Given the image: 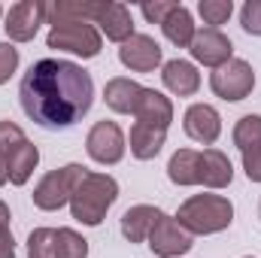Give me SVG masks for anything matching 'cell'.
Listing matches in <instances>:
<instances>
[{
  "label": "cell",
  "instance_id": "7c38bea8",
  "mask_svg": "<svg viewBox=\"0 0 261 258\" xmlns=\"http://www.w3.org/2000/svg\"><path fill=\"white\" fill-rule=\"evenodd\" d=\"M182 131L200 146H213L222 137V116L210 104H192L182 116Z\"/></svg>",
  "mask_w": 261,
  "mask_h": 258
},
{
  "label": "cell",
  "instance_id": "ffe728a7",
  "mask_svg": "<svg viewBox=\"0 0 261 258\" xmlns=\"http://www.w3.org/2000/svg\"><path fill=\"white\" fill-rule=\"evenodd\" d=\"M161 31H164V37H167L176 49H189L192 40H195V34H197L192 9L182 6V3H176V6L167 12V18L161 21Z\"/></svg>",
  "mask_w": 261,
  "mask_h": 258
},
{
  "label": "cell",
  "instance_id": "7402d4cb",
  "mask_svg": "<svg viewBox=\"0 0 261 258\" xmlns=\"http://www.w3.org/2000/svg\"><path fill=\"white\" fill-rule=\"evenodd\" d=\"M164 143H167V131L134 122V128H130V155L137 161H152L164 149Z\"/></svg>",
  "mask_w": 261,
  "mask_h": 258
},
{
  "label": "cell",
  "instance_id": "44dd1931",
  "mask_svg": "<svg viewBox=\"0 0 261 258\" xmlns=\"http://www.w3.org/2000/svg\"><path fill=\"white\" fill-rule=\"evenodd\" d=\"M167 176L173 186H200V152L197 149H176L167 161Z\"/></svg>",
  "mask_w": 261,
  "mask_h": 258
},
{
  "label": "cell",
  "instance_id": "8d00e7d4",
  "mask_svg": "<svg viewBox=\"0 0 261 258\" xmlns=\"http://www.w3.org/2000/svg\"><path fill=\"white\" fill-rule=\"evenodd\" d=\"M246 258H255V255H246Z\"/></svg>",
  "mask_w": 261,
  "mask_h": 258
},
{
  "label": "cell",
  "instance_id": "9a60e30c",
  "mask_svg": "<svg viewBox=\"0 0 261 258\" xmlns=\"http://www.w3.org/2000/svg\"><path fill=\"white\" fill-rule=\"evenodd\" d=\"M234 179V167H231V158L222 152V149H203L200 152V186L210 189V192H219V189H228Z\"/></svg>",
  "mask_w": 261,
  "mask_h": 258
},
{
  "label": "cell",
  "instance_id": "8992f818",
  "mask_svg": "<svg viewBox=\"0 0 261 258\" xmlns=\"http://www.w3.org/2000/svg\"><path fill=\"white\" fill-rule=\"evenodd\" d=\"M210 88L222 100H231V104L246 100L255 88V70L243 58H231L228 64H222L219 70L210 73Z\"/></svg>",
  "mask_w": 261,
  "mask_h": 258
},
{
  "label": "cell",
  "instance_id": "52a82bcc",
  "mask_svg": "<svg viewBox=\"0 0 261 258\" xmlns=\"http://www.w3.org/2000/svg\"><path fill=\"white\" fill-rule=\"evenodd\" d=\"M85 152L91 161L103 164V167H113L125 158L128 152V140H125V131L119 128L116 122L103 119V122H94L88 137H85Z\"/></svg>",
  "mask_w": 261,
  "mask_h": 258
},
{
  "label": "cell",
  "instance_id": "6da1fadb",
  "mask_svg": "<svg viewBox=\"0 0 261 258\" xmlns=\"http://www.w3.org/2000/svg\"><path fill=\"white\" fill-rule=\"evenodd\" d=\"M18 100L24 116L46 131L73 128L94 104V79L82 64L43 58L21 76Z\"/></svg>",
  "mask_w": 261,
  "mask_h": 258
},
{
  "label": "cell",
  "instance_id": "f546056e",
  "mask_svg": "<svg viewBox=\"0 0 261 258\" xmlns=\"http://www.w3.org/2000/svg\"><path fill=\"white\" fill-rule=\"evenodd\" d=\"M240 24L246 34L261 37V0H246L240 9Z\"/></svg>",
  "mask_w": 261,
  "mask_h": 258
},
{
  "label": "cell",
  "instance_id": "603a6c76",
  "mask_svg": "<svg viewBox=\"0 0 261 258\" xmlns=\"http://www.w3.org/2000/svg\"><path fill=\"white\" fill-rule=\"evenodd\" d=\"M6 164H9V183H12V186H24V183L34 176L37 164H40V149L28 140L24 146H18V149L6 158Z\"/></svg>",
  "mask_w": 261,
  "mask_h": 258
},
{
  "label": "cell",
  "instance_id": "30bf717a",
  "mask_svg": "<svg viewBox=\"0 0 261 258\" xmlns=\"http://www.w3.org/2000/svg\"><path fill=\"white\" fill-rule=\"evenodd\" d=\"M189 52H192V58H195L197 64L219 70L222 64H228V61L234 58V43H231V37H225L219 28H197Z\"/></svg>",
  "mask_w": 261,
  "mask_h": 258
},
{
  "label": "cell",
  "instance_id": "83f0119b",
  "mask_svg": "<svg viewBox=\"0 0 261 258\" xmlns=\"http://www.w3.org/2000/svg\"><path fill=\"white\" fill-rule=\"evenodd\" d=\"M24 143H28V137H24V131L18 128L15 122H0V155L3 158H9Z\"/></svg>",
  "mask_w": 261,
  "mask_h": 258
},
{
  "label": "cell",
  "instance_id": "e0dca14e",
  "mask_svg": "<svg viewBox=\"0 0 261 258\" xmlns=\"http://www.w3.org/2000/svg\"><path fill=\"white\" fill-rule=\"evenodd\" d=\"M161 82H164V88L170 94L192 97V94H197V88H200V73H197V67L192 61L173 58V61H167V64L161 67Z\"/></svg>",
  "mask_w": 261,
  "mask_h": 258
},
{
  "label": "cell",
  "instance_id": "ac0fdd59",
  "mask_svg": "<svg viewBox=\"0 0 261 258\" xmlns=\"http://www.w3.org/2000/svg\"><path fill=\"white\" fill-rule=\"evenodd\" d=\"M100 3L103 0H55V3H46V21L55 28V24H67V21H88L94 24L97 12H100Z\"/></svg>",
  "mask_w": 261,
  "mask_h": 258
},
{
  "label": "cell",
  "instance_id": "7a4b0ae2",
  "mask_svg": "<svg viewBox=\"0 0 261 258\" xmlns=\"http://www.w3.org/2000/svg\"><path fill=\"white\" fill-rule=\"evenodd\" d=\"M116 200H119V183L110 173L88 170L70 197V216L85 228H97Z\"/></svg>",
  "mask_w": 261,
  "mask_h": 258
},
{
  "label": "cell",
  "instance_id": "484cf974",
  "mask_svg": "<svg viewBox=\"0 0 261 258\" xmlns=\"http://www.w3.org/2000/svg\"><path fill=\"white\" fill-rule=\"evenodd\" d=\"M197 12H200V18H203L206 28H219V24H225L231 18L234 3L231 0H200L197 3Z\"/></svg>",
  "mask_w": 261,
  "mask_h": 258
},
{
  "label": "cell",
  "instance_id": "d590c367",
  "mask_svg": "<svg viewBox=\"0 0 261 258\" xmlns=\"http://www.w3.org/2000/svg\"><path fill=\"white\" fill-rule=\"evenodd\" d=\"M0 15H3V6H0Z\"/></svg>",
  "mask_w": 261,
  "mask_h": 258
},
{
  "label": "cell",
  "instance_id": "836d02e7",
  "mask_svg": "<svg viewBox=\"0 0 261 258\" xmlns=\"http://www.w3.org/2000/svg\"><path fill=\"white\" fill-rule=\"evenodd\" d=\"M9 183V164H6V158L0 155V186H6Z\"/></svg>",
  "mask_w": 261,
  "mask_h": 258
},
{
  "label": "cell",
  "instance_id": "d4e9b609",
  "mask_svg": "<svg viewBox=\"0 0 261 258\" xmlns=\"http://www.w3.org/2000/svg\"><path fill=\"white\" fill-rule=\"evenodd\" d=\"M55 258H88V240L73 228H55Z\"/></svg>",
  "mask_w": 261,
  "mask_h": 258
},
{
  "label": "cell",
  "instance_id": "1f68e13d",
  "mask_svg": "<svg viewBox=\"0 0 261 258\" xmlns=\"http://www.w3.org/2000/svg\"><path fill=\"white\" fill-rule=\"evenodd\" d=\"M173 6H176L173 0H155V3L149 0V3H140V12L146 15V21H152V24H161Z\"/></svg>",
  "mask_w": 261,
  "mask_h": 258
},
{
  "label": "cell",
  "instance_id": "d6986e66",
  "mask_svg": "<svg viewBox=\"0 0 261 258\" xmlns=\"http://www.w3.org/2000/svg\"><path fill=\"white\" fill-rule=\"evenodd\" d=\"M158 219H161V210L158 207H152V203H134L130 210H125V216H122V234H125V240L128 243L149 240V234H152V228H155Z\"/></svg>",
  "mask_w": 261,
  "mask_h": 258
},
{
  "label": "cell",
  "instance_id": "5b68a950",
  "mask_svg": "<svg viewBox=\"0 0 261 258\" xmlns=\"http://www.w3.org/2000/svg\"><path fill=\"white\" fill-rule=\"evenodd\" d=\"M46 46L49 49H58V52L79 55V58H97L100 49H103V37L88 21H67V24H55L49 31Z\"/></svg>",
  "mask_w": 261,
  "mask_h": 258
},
{
  "label": "cell",
  "instance_id": "ba28073f",
  "mask_svg": "<svg viewBox=\"0 0 261 258\" xmlns=\"http://www.w3.org/2000/svg\"><path fill=\"white\" fill-rule=\"evenodd\" d=\"M192 246H195V237L176 222V216L161 213V219L155 222V228L149 234V249L158 258H179L192 252Z\"/></svg>",
  "mask_w": 261,
  "mask_h": 258
},
{
  "label": "cell",
  "instance_id": "4dcf8cb0",
  "mask_svg": "<svg viewBox=\"0 0 261 258\" xmlns=\"http://www.w3.org/2000/svg\"><path fill=\"white\" fill-rule=\"evenodd\" d=\"M18 49L12 43H0V85H6L12 79V73L18 70Z\"/></svg>",
  "mask_w": 261,
  "mask_h": 258
},
{
  "label": "cell",
  "instance_id": "cb8c5ba5",
  "mask_svg": "<svg viewBox=\"0 0 261 258\" xmlns=\"http://www.w3.org/2000/svg\"><path fill=\"white\" fill-rule=\"evenodd\" d=\"M231 140L240 152H249V149H261V116H243L237 119V125L231 131Z\"/></svg>",
  "mask_w": 261,
  "mask_h": 258
},
{
  "label": "cell",
  "instance_id": "2e32d148",
  "mask_svg": "<svg viewBox=\"0 0 261 258\" xmlns=\"http://www.w3.org/2000/svg\"><path fill=\"white\" fill-rule=\"evenodd\" d=\"M143 88H146V85L134 82L128 76H116V79H110L107 88H103V104H107L113 113H119V116H134V113H137V104H140V97H143Z\"/></svg>",
  "mask_w": 261,
  "mask_h": 258
},
{
  "label": "cell",
  "instance_id": "e575fe53",
  "mask_svg": "<svg viewBox=\"0 0 261 258\" xmlns=\"http://www.w3.org/2000/svg\"><path fill=\"white\" fill-rule=\"evenodd\" d=\"M258 219H261V200H258Z\"/></svg>",
  "mask_w": 261,
  "mask_h": 258
},
{
  "label": "cell",
  "instance_id": "f1b7e54d",
  "mask_svg": "<svg viewBox=\"0 0 261 258\" xmlns=\"http://www.w3.org/2000/svg\"><path fill=\"white\" fill-rule=\"evenodd\" d=\"M9 219H12V213L0 200V258H15V237L9 231Z\"/></svg>",
  "mask_w": 261,
  "mask_h": 258
},
{
  "label": "cell",
  "instance_id": "4316f807",
  "mask_svg": "<svg viewBox=\"0 0 261 258\" xmlns=\"http://www.w3.org/2000/svg\"><path fill=\"white\" fill-rule=\"evenodd\" d=\"M28 258H55V228H37L28 237Z\"/></svg>",
  "mask_w": 261,
  "mask_h": 258
},
{
  "label": "cell",
  "instance_id": "3957f363",
  "mask_svg": "<svg viewBox=\"0 0 261 258\" xmlns=\"http://www.w3.org/2000/svg\"><path fill=\"white\" fill-rule=\"evenodd\" d=\"M176 222L192 234V237H210L222 234L234 222V203L225 194H192L189 200L179 203Z\"/></svg>",
  "mask_w": 261,
  "mask_h": 258
},
{
  "label": "cell",
  "instance_id": "277c9868",
  "mask_svg": "<svg viewBox=\"0 0 261 258\" xmlns=\"http://www.w3.org/2000/svg\"><path fill=\"white\" fill-rule=\"evenodd\" d=\"M88 173V167H82V164H64V167H58V170H49L37 186H34V207L37 210H43V213H55V210H61L70 203V197L76 192V186H79V179Z\"/></svg>",
  "mask_w": 261,
  "mask_h": 258
},
{
  "label": "cell",
  "instance_id": "8fae6325",
  "mask_svg": "<svg viewBox=\"0 0 261 258\" xmlns=\"http://www.w3.org/2000/svg\"><path fill=\"white\" fill-rule=\"evenodd\" d=\"M119 61H122V67H128L130 73H152V70L161 67V46L149 34H134L128 43H122Z\"/></svg>",
  "mask_w": 261,
  "mask_h": 258
},
{
  "label": "cell",
  "instance_id": "4fadbf2b",
  "mask_svg": "<svg viewBox=\"0 0 261 258\" xmlns=\"http://www.w3.org/2000/svg\"><path fill=\"white\" fill-rule=\"evenodd\" d=\"M94 28L100 31V37L113 40V43H128L134 37V18H130V9L119 0H103L100 3V12L94 18Z\"/></svg>",
  "mask_w": 261,
  "mask_h": 258
},
{
  "label": "cell",
  "instance_id": "5bb4252c",
  "mask_svg": "<svg viewBox=\"0 0 261 258\" xmlns=\"http://www.w3.org/2000/svg\"><path fill=\"white\" fill-rule=\"evenodd\" d=\"M134 119L143 122V125H152V128L167 131L170 125H173V100H170L164 91L143 88V97H140V104H137Z\"/></svg>",
  "mask_w": 261,
  "mask_h": 258
},
{
  "label": "cell",
  "instance_id": "9c48e42d",
  "mask_svg": "<svg viewBox=\"0 0 261 258\" xmlns=\"http://www.w3.org/2000/svg\"><path fill=\"white\" fill-rule=\"evenodd\" d=\"M43 21H46V3H40V0H18V3L9 6V12L3 18V31L9 37V43H31Z\"/></svg>",
  "mask_w": 261,
  "mask_h": 258
},
{
  "label": "cell",
  "instance_id": "d6a6232c",
  "mask_svg": "<svg viewBox=\"0 0 261 258\" xmlns=\"http://www.w3.org/2000/svg\"><path fill=\"white\" fill-rule=\"evenodd\" d=\"M243 170H246L249 183H261V149L243 152Z\"/></svg>",
  "mask_w": 261,
  "mask_h": 258
}]
</instances>
